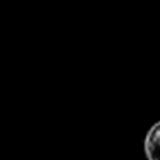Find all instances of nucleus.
Listing matches in <instances>:
<instances>
[{
	"instance_id": "1",
	"label": "nucleus",
	"mask_w": 160,
	"mask_h": 160,
	"mask_svg": "<svg viewBox=\"0 0 160 160\" xmlns=\"http://www.w3.org/2000/svg\"><path fill=\"white\" fill-rule=\"evenodd\" d=\"M145 153L150 160H160V122L152 126L145 138Z\"/></svg>"
}]
</instances>
